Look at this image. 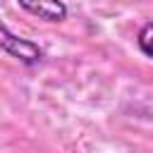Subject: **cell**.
Segmentation results:
<instances>
[{
  "label": "cell",
  "mask_w": 153,
  "mask_h": 153,
  "mask_svg": "<svg viewBox=\"0 0 153 153\" xmlns=\"http://www.w3.org/2000/svg\"><path fill=\"white\" fill-rule=\"evenodd\" d=\"M0 50L7 53L10 57L19 60L22 65H38L41 57H43V50L33 43V41H26L17 33H12L2 22H0Z\"/></svg>",
  "instance_id": "obj_1"
},
{
  "label": "cell",
  "mask_w": 153,
  "mask_h": 153,
  "mask_svg": "<svg viewBox=\"0 0 153 153\" xmlns=\"http://www.w3.org/2000/svg\"><path fill=\"white\" fill-rule=\"evenodd\" d=\"M19 7L24 12H31V14L45 19V22H62L67 17V5L57 2V0H53V2H19Z\"/></svg>",
  "instance_id": "obj_2"
},
{
  "label": "cell",
  "mask_w": 153,
  "mask_h": 153,
  "mask_svg": "<svg viewBox=\"0 0 153 153\" xmlns=\"http://www.w3.org/2000/svg\"><path fill=\"white\" fill-rule=\"evenodd\" d=\"M136 43H139V50L146 55V57H153V22L143 24L139 36H136Z\"/></svg>",
  "instance_id": "obj_3"
}]
</instances>
